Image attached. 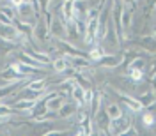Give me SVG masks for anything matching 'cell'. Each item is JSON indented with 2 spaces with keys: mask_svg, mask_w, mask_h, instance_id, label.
I'll use <instances>...</instances> for the list:
<instances>
[{
  "mask_svg": "<svg viewBox=\"0 0 156 136\" xmlns=\"http://www.w3.org/2000/svg\"><path fill=\"white\" fill-rule=\"evenodd\" d=\"M76 118H78V122H80V124H83V122L89 118V111H87V110H82V111H78V113H76Z\"/></svg>",
  "mask_w": 156,
  "mask_h": 136,
  "instance_id": "cell-24",
  "label": "cell"
},
{
  "mask_svg": "<svg viewBox=\"0 0 156 136\" xmlns=\"http://www.w3.org/2000/svg\"><path fill=\"white\" fill-rule=\"evenodd\" d=\"M128 74H129V78H131L133 81H140V80L144 78V71H140V69H133V71H128Z\"/></svg>",
  "mask_w": 156,
  "mask_h": 136,
  "instance_id": "cell-22",
  "label": "cell"
},
{
  "mask_svg": "<svg viewBox=\"0 0 156 136\" xmlns=\"http://www.w3.org/2000/svg\"><path fill=\"white\" fill-rule=\"evenodd\" d=\"M142 120H144V124H146V127H153V126H154V115H153L151 111H147V113H144V117H142Z\"/></svg>",
  "mask_w": 156,
  "mask_h": 136,
  "instance_id": "cell-23",
  "label": "cell"
},
{
  "mask_svg": "<svg viewBox=\"0 0 156 136\" xmlns=\"http://www.w3.org/2000/svg\"><path fill=\"white\" fill-rule=\"evenodd\" d=\"M103 53H105V51H103V49L101 48H92L90 49V51H89V58H92V60H99V58L103 57Z\"/></svg>",
  "mask_w": 156,
  "mask_h": 136,
  "instance_id": "cell-21",
  "label": "cell"
},
{
  "mask_svg": "<svg viewBox=\"0 0 156 136\" xmlns=\"http://www.w3.org/2000/svg\"><path fill=\"white\" fill-rule=\"evenodd\" d=\"M16 12H18V16H21V18H29V16H34L36 9H34V5H32V4L23 2L20 7H16Z\"/></svg>",
  "mask_w": 156,
  "mask_h": 136,
  "instance_id": "cell-10",
  "label": "cell"
},
{
  "mask_svg": "<svg viewBox=\"0 0 156 136\" xmlns=\"http://www.w3.org/2000/svg\"><path fill=\"white\" fill-rule=\"evenodd\" d=\"M0 2H2V0H0Z\"/></svg>",
  "mask_w": 156,
  "mask_h": 136,
  "instance_id": "cell-29",
  "label": "cell"
},
{
  "mask_svg": "<svg viewBox=\"0 0 156 136\" xmlns=\"http://www.w3.org/2000/svg\"><path fill=\"white\" fill-rule=\"evenodd\" d=\"M85 12H87V2L85 0H73V19L83 21Z\"/></svg>",
  "mask_w": 156,
  "mask_h": 136,
  "instance_id": "cell-4",
  "label": "cell"
},
{
  "mask_svg": "<svg viewBox=\"0 0 156 136\" xmlns=\"http://www.w3.org/2000/svg\"><path fill=\"white\" fill-rule=\"evenodd\" d=\"M92 97H94V92L90 90V88H85L83 90V106H90V103H92Z\"/></svg>",
  "mask_w": 156,
  "mask_h": 136,
  "instance_id": "cell-20",
  "label": "cell"
},
{
  "mask_svg": "<svg viewBox=\"0 0 156 136\" xmlns=\"http://www.w3.org/2000/svg\"><path fill=\"white\" fill-rule=\"evenodd\" d=\"M0 23H4V25H12V23H14V19L7 18L5 14H2V12H0Z\"/></svg>",
  "mask_w": 156,
  "mask_h": 136,
  "instance_id": "cell-25",
  "label": "cell"
},
{
  "mask_svg": "<svg viewBox=\"0 0 156 136\" xmlns=\"http://www.w3.org/2000/svg\"><path fill=\"white\" fill-rule=\"evenodd\" d=\"M44 104L48 108V111H58V108L64 104V96H60V94H50L44 99Z\"/></svg>",
  "mask_w": 156,
  "mask_h": 136,
  "instance_id": "cell-5",
  "label": "cell"
},
{
  "mask_svg": "<svg viewBox=\"0 0 156 136\" xmlns=\"http://www.w3.org/2000/svg\"><path fill=\"white\" fill-rule=\"evenodd\" d=\"M48 30H50V34H51L55 39H66V37H68L66 23H64L60 18H57V16H55V18H51V23H50Z\"/></svg>",
  "mask_w": 156,
  "mask_h": 136,
  "instance_id": "cell-2",
  "label": "cell"
},
{
  "mask_svg": "<svg viewBox=\"0 0 156 136\" xmlns=\"http://www.w3.org/2000/svg\"><path fill=\"white\" fill-rule=\"evenodd\" d=\"M76 103H64L62 106L58 108V115L60 117H71V115H75V111H76Z\"/></svg>",
  "mask_w": 156,
  "mask_h": 136,
  "instance_id": "cell-11",
  "label": "cell"
},
{
  "mask_svg": "<svg viewBox=\"0 0 156 136\" xmlns=\"http://www.w3.org/2000/svg\"><path fill=\"white\" fill-rule=\"evenodd\" d=\"M51 67L55 69V73H66V69L69 67V62L66 57H60V58H55L51 62Z\"/></svg>",
  "mask_w": 156,
  "mask_h": 136,
  "instance_id": "cell-13",
  "label": "cell"
},
{
  "mask_svg": "<svg viewBox=\"0 0 156 136\" xmlns=\"http://www.w3.org/2000/svg\"><path fill=\"white\" fill-rule=\"evenodd\" d=\"M121 97H122V103L126 104L131 111H140L142 110V104H140V101L138 99H135V97H131V96H126V94H121Z\"/></svg>",
  "mask_w": 156,
  "mask_h": 136,
  "instance_id": "cell-8",
  "label": "cell"
},
{
  "mask_svg": "<svg viewBox=\"0 0 156 136\" xmlns=\"http://www.w3.org/2000/svg\"><path fill=\"white\" fill-rule=\"evenodd\" d=\"M121 2H124V4H133L135 0H121Z\"/></svg>",
  "mask_w": 156,
  "mask_h": 136,
  "instance_id": "cell-28",
  "label": "cell"
},
{
  "mask_svg": "<svg viewBox=\"0 0 156 136\" xmlns=\"http://www.w3.org/2000/svg\"><path fill=\"white\" fill-rule=\"evenodd\" d=\"M105 111H107V115H108V118H110V120L119 118V117L122 115V110H121V106H119V104H115V103H110V104H107Z\"/></svg>",
  "mask_w": 156,
  "mask_h": 136,
  "instance_id": "cell-12",
  "label": "cell"
},
{
  "mask_svg": "<svg viewBox=\"0 0 156 136\" xmlns=\"http://www.w3.org/2000/svg\"><path fill=\"white\" fill-rule=\"evenodd\" d=\"M133 69H140V71H144V69H146V60H144L142 57L133 58V60L129 62V66H128V71H133Z\"/></svg>",
  "mask_w": 156,
  "mask_h": 136,
  "instance_id": "cell-16",
  "label": "cell"
},
{
  "mask_svg": "<svg viewBox=\"0 0 156 136\" xmlns=\"http://www.w3.org/2000/svg\"><path fill=\"white\" fill-rule=\"evenodd\" d=\"M128 126H129V117H126L124 113H122L119 118L110 120V122H108V126H107V129H108V133H110V134H121Z\"/></svg>",
  "mask_w": 156,
  "mask_h": 136,
  "instance_id": "cell-1",
  "label": "cell"
},
{
  "mask_svg": "<svg viewBox=\"0 0 156 136\" xmlns=\"http://www.w3.org/2000/svg\"><path fill=\"white\" fill-rule=\"evenodd\" d=\"M9 4L12 5V7H20V5L23 4V0H9Z\"/></svg>",
  "mask_w": 156,
  "mask_h": 136,
  "instance_id": "cell-26",
  "label": "cell"
},
{
  "mask_svg": "<svg viewBox=\"0 0 156 136\" xmlns=\"http://www.w3.org/2000/svg\"><path fill=\"white\" fill-rule=\"evenodd\" d=\"M32 34H34V37L37 39V41H46L48 36H50L48 25H46L43 19H39L37 23L34 25V29H32Z\"/></svg>",
  "mask_w": 156,
  "mask_h": 136,
  "instance_id": "cell-6",
  "label": "cell"
},
{
  "mask_svg": "<svg viewBox=\"0 0 156 136\" xmlns=\"http://www.w3.org/2000/svg\"><path fill=\"white\" fill-rule=\"evenodd\" d=\"M0 12L2 14H5L7 18H11V19H16L18 18V12H16V7H12V5H0Z\"/></svg>",
  "mask_w": 156,
  "mask_h": 136,
  "instance_id": "cell-17",
  "label": "cell"
},
{
  "mask_svg": "<svg viewBox=\"0 0 156 136\" xmlns=\"http://www.w3.org/2000/svg\"><path fill=\"white\" fill-rule=\"evenodd\" d=\"M60 133H62V131H57V129H55V131H48V133H44V134L51 136V134H60Z\"/></svg>",
  "mask_w": 156,
  "mask_h": 136,
  "instance_id": "cell-27",
  "label": "cell"
},
{
  "mask_svg": "<svg viewBox=\"0 0 156 136\" xmlns=\"http://www.w3.org/2000/svg\"><path fill=\"white\" fill-rule=\"evenodd\" d=\"M27 88L39 90V92H44V90H46V81H44V80H34V81L27 83Z\"/></svg>",
  "mask_w": 156,
  "mask_h": 136,
  "instance_id": "cell-18",
  "label": "cell"
},
{
  "mask_svg": "<svg viewBox=\"0 0 156 136\" xmlns=\"http://www.w3.org/2000/svg\"><path fill=\"white\" fill-rule=\"evenodd\" d=\"M121 62H122V57H114V55H105V53H103V57L98 60V64L101 67H107V69L117 67Z\"/></svg>",
  "mask_w": 156,
  "mask_h": 136,
  "instance_id": "cell-7",
  "label": "cell"
},
{
  "mask_svg": "<svg viewBox=\"0 0 156 136\" xmlns=\"http://www.w3.org/2000/svg\"><path fill=\"white\" fill-rule=\"evenodd\" d=\"M62 14H64V21H66V23L73 21V0H64Z\"/></svg>",
  "mask_w": 156,
  "mask_h": 136,
  "instance_id": "cell-14",
  "label": "cell"
},
{
  "mask_svg": "<svg viewBox=\"0 0 156 136\" xmlns=\"http://www.w3.org/2000/svg\"><path fill=\"white\" fill-rule=\"evenodd\" d=\"M71 97H73V101L76 103L78 106H83V88L80 87L78 83H75L71 87Z\"/></svg>",
  "mask_w": 156,
  "mask_h": 136,
  "instance_id": "cell-9",
  "label": "cell"
},
{
  "mask_svg": "<svg viewBox=\"0 0 156 136\" xmlns=\"http://www.w3.org/2000/svg\"><path fill=\"white\" fill-rule=\"evenodd\" d=\"M138 101H140V104L142 106H151L153 104V101H154V96L149 92V94H142V96L138 97Z\"/></svg>",
  "mask_w": 156,
  "mask_h": 136,
  "instance_id": "cell-19",
  "label": "cell"
},
{
  "mask_svg": "<svg viewBox=\"0 0 156 136\" xmlns=\"http://www.w3.org/2000/svg\"><path fill=\"white\" fill-rule=\"evenodd\" d=\"M0 37L4 39V41H16V39L21 37V34H20L18 29L14 27V23H12V25H4V23H0Z\"/></svg>",
  "mask_w": 156,
  "mask_h": 136,
  "instance_id": "cell-3",
  "label": "cell"
},
{
  "mask_svg": "<svg viewBox=\"0 0 156 136\" xmlns=\"http://www.w3.org/2000/svg\"><path fill=\"white\" fill-rule=\"evenodd\" d=\"M12 115H14L12 106H9L7 103H0V118L5 120V118H9V117H12Z\"/></svg>",
  "mask_w": 156,
  "mask_h": 136,
  "instance_id": "cell-15",
  "label": "cell"
}]
</instances>
